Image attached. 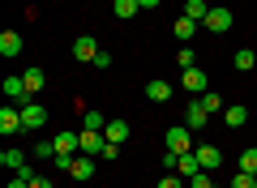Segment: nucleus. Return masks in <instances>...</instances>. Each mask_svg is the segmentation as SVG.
<instances>
[{"mask_svg": "<svg viewBox=\"0 0 257 188\" xmlns=\"http://www.w3.org/2000/svg\"><path fill=\"white\" fill-rule=\"evenodd\" d=\"M52 141H56V158H60V154H73V150H82V133H56Z\"/></svg>", "mask_w": 257, "mask_h": 188, "instance_id": "ddd939ff", "label": "nucleus"}, {"mask_svg": "<svg viewBox=\"0 0 257 188\" xmlns=\"http://www.w3.org/2000/svg\"><path fill=\"white\" fill-rule=\"evenodd\" d=\"M30 188H52V179H47V175H35V179H30Z\"/></svg>", "mask_w": 257, "mask_h": 188, "instance_id": "72a5a7b5", "label": "nucleus"}, {"mask_svg": "<svg viewBox=\"0 0 257 188\" xmlns=\"http://www.w3.org/2000/svg\"><path fill=\"white\" fill-rule=\"evenodd\" d=\"M193 154H197L202 171H219V167H223V150H219V145H197Z\"/></svg>", "mask_w": 257, "mask_h": 188, "instance_id": "423d86ee", "label": "nucleus"}, {"mask_svg": "<svg viewBox=\"0 0 257 188\" xmlns=\"http://www.w3.org/2000/svg\"><path fill=\"white\" fill-rule=\"evenodd\" d=\"M189 188H214V175L210 171H197V175L189 179Z\"/></svg>", "mask_w": 257, "mask_h": 188, "instance_id": "c85d7f7f", "label": "nucleus"}, {"mask_svg": "<svg viewBox=\"0 0 257 188\" xmlns=\"http://www.w3.org/2000/svg\"><path fill=\"white\" fill-rule=\"evenodd\" d=\"M82 124H86V128H99V133H103V128H107V120H103L99 111H90V107H86V111H82Z\"/></svg>", "mask_w": 257, "mask_h": 188, "instance_id": "bb28decb", "label": "nucleus"}, {"mask_svg": "<svg viewBox=\"0 0 257 188\" xmlns=\"http://www.w3.org/2000/svg\"><path fill=\"white\" fill-rule=\"evenodd\" d=\"M0 162H5L9 171H22V167H26V154H22V150H5V154H0Z\"/></svg>", "mask_w": 257, "mask_h": 188, "instance_id": "5701e85b", "label": "nucleus"}, {"mask_svg": "<svg viewBox=\"0 0 257 188\" xmlns=\"http://www.w3.org/2000/svg\"><path fill=\"white\" fill-rule=\"evenodd\" d=\"M176 90H172V81H163V77H155V81H146V99L150 103H167Z\"/></svg>", "mask_w": 257, "mask_h": 188, "instance_id": "9d476101", "label": "nucleus"}, {"mask_svg": "<svg viewBox=\"0 0 257 188\" xmlns=\"http://www.w3.org/2000/svg\"><path fill=\"white\" fill-rule=\"evenodd\" d=\"M5 94H9V103H18V107H26V103H35V94L26 90V77H22V73H13V77H5Z\"/></svg>", "mask_w": 257, "mask_h": 188, "instance_id": "7ed1b4c3", "label": "nucleus"}, {"mask_svg": "<svg viewBox=\"0 0 257 188\" xmlns=\"http://www.w3.org/2000/svg\"><path fill=\"white\" fill-rule=\"evenodd\" d=\"M0 133H5V137L26 133V124H22V107H18V103H5V107H0Z\"/></svg>", "mask_w": 257, "mask_h": 188, "instance_id": "f03ea898", "label": "nucleus"}, {"mask_svg": "<svg viewBox=\"0 0 257 188\" xmlns=\"http://www.w3.org/2000/svg\"><path fill=\"white\" fill-rule=\"evenodd\" d=\"M214 188H219V184H214ZM227 188H231V184H227Z\"/></svg>", "mask_w": 257, "mask_h": 188, "instance_id": "e433bc0d", "label": "nucleus"}, {"mask_svg": "<svg viewBox=\"0 0 257 188\" xmlns=\"http://www.w3.org/2000/svg\"><path fill=\"white\" fill-rule=\"evenodd\" d=\"M94 69H111V52H99V56H94Z\"/></svg>", "mask_w": 257, "mask_h": 188, "instance_id": "473e14b6", "label": "nucleus"}, {"mask_svg": "<svg viewBox=\"0 0 257 188\" xmlns=\"http://www.w3.org/2000/svg\"><path fill=\"white\" fill-rule=\"evenodd\" d=\"M35 158L39 162H56V141H39L35 145Z\"/></svg>", "mask_w": 257, "mask_h": 188, "instance_id": "a878e982", "label": "nucleus"}, {"mask_svg": "<svg viewBox=\"0 0 257 188\" xmlns=\"http://www.w3.org/2000/svg\"><path fill=\"white\" fill-rule=\"evenodd\" d=\"M0 56H5V60L22 56V35L18 30H5V35H0Z\"/></svg>", "mask_w": 257, "mask_h": 188, "instance_id": "4468645a", "label": "nucleus"}, {"mask_svg": "<svg viewBox=\"0 0 257 188\" xmlns=\"http://www.w3.org/2000/svg\"><path fill=\"white\" fill-rule=\"evenodd\" d=\"M103 145H107V137L99 133V128H82V154H90V158H99Z\"/></svg>", "mask_w": 257, "mask_h": 188, "instance_id": "0eeeda50", "label": "nucleus"}, {"mask_svg": "<svg viewBox=\"0 0 257 188\" xmlns=\"http://www.w3.org/2000/svg\"><path fill=\"white\" fill-rule=\"evenodd\" d=\"M94 167H99V158L82 154V158H73V171H69V175H73L77 184H90V179H94Z\"/></svg>", "mask_w": 257, "mask_h": 188, "instance_id": "39448f33", "label": "nucleus"}, {"mask_svg": "<svg viewBox=\"0 0 257 188\" xmlns=\"http://www.w3.org/2000/svg\"><path fill=\"white\" fill-rule=\"evenodd\" d=\"M206 30H210V35H227L231 30V9H223V5H214L210 13H206V22H202Z\"/></svg>", "mask_w": 257, "mask_h": 188, "instance_id": "20e7f679", "label": "nucleus"}, {"mask_svg": "<svg viewBox=\"0 0 257 188\" xmlns=\"http://www.w3.org/2000/svg\"><path fill=\"white\" fill-rule=\"evenodd\" d=\"M116 158H120V141H107L103 154H99V162H116Z\"/></svg>", "mask_w": 257, "mask_h": 188, "instance_id": "7c9ffc66", "label": "nucleus"}, {"mask_svg": "<svg viewBox=\"0 0 257 188\" xmlns=\"http://www.w3.org/2000/svg\"><path fill=\"white\" fill-rule=\"evenodd\" d=\"M223 120H227V128H244L248 124V107L244 103H231V107L223 111Z\"/></svg>", "mask_w": 257, "mask_h": 188, "instance_id": "f3484780", "label": "nucleus"}, {"mask_svg": "<svg viewBox=\"0 0 257 188\" xmlns=\"http://www.w3.org/2000/svg\"><path fill=\"white\" fill-rule=\"evenodd\" d=\"M184 184H189V179H184V175H176V171H167V175L159 179V188H184Z\"/></svg>", "mask_w": 257, "mask_h": 188, "instance_id": "c756f323", "label": "nucleus"}, {"mask_svg": "<svg viewBox=\"0 0 257 188\" xmlns=\"http://www.w3.org/2000/svg\"><path fill=\"white\" fill-rule=\"evenodd\" d=\"M240 171L257 175V145H253V150H244V154H240Z\"/></svg>", "mask_w": 257, "mask_h": 188, "instance_id": "cd10ccee", "label": "nucleus"}, {"mask_svg": "<svg viewBox=\"0 0 257 188\" xmlns=\"http://www.w3.org/2000/svg\"><path fill=\"white\" fill-rule=\"evenodd\" d=\"M206 120H210V116H206V107L193 99V103H189V111H184V128H206Z\"/></svg>", "mask_w": 257, "mask_h": 188, "instance_id": "dca6fc26", "label": "nucleus"}, {"mask_svg": "<svg viewBox=\"0 0 257 188\" xmlns=\"http://www.w3.org/2000/svg\"><path fill=\"white\" fill-rule=\"evenodd\" d=\"M176 158H180V154H176V150H167L163 158H159V167H163V171H176Z\"/></svg>", "mask_w": 257, "mask_h": 188, "instance_id": "2f4dec72", "label": "nucleus"}, {"mask_svg": "<svg viewBox=\"0 0 257 188\" xmlns=\"http://www.w3.org/2000/svg\"><path fill=\"white\" fill-rule=\"evenodd\" d=\"M206 13H210L206 0H189V5H184V18H193V22H206Z\"/></svg>", "mask_w": 257, "mask_h": 188, "instance_id": "412c9836", "label": "nucleus"}, {"mask_svg": "<svg viewBox=\"0 0 257 188\" xmlns=\"http://www.w3.org/2000/svg\"><path fill=\"white\" fill-rule=\"evenodd\" d=\"M231 64H236L240 73H253L257 69V52H253V47H240V52L231 56Z\"/></svg>", "mask_w": 257, "mask_h": 188, "instance_id": "6ab92c4d", "label": "nucleus"}, {"mask_svg": "<svg viewBox=\"0 0 257 188\" xmlns=\"http://www.w3.org/2000/svg\"><path fill=\"white\" fill-rule=\"evenodd\" d=\"M197 26H202V22H193V18H184V13H180V18L172 22V35H176V43H189V39L197 35Z\"/></svg>", "mask_w": 257, "mask_h": 188, "instance_id": "9b49d317", "label": "nucleus"}, {"mask_svg": "<svg viewBox=\"0 0 257 188\" xmlns=\"http://www.w3.org/2000/svg\"><path fill=\"white\" fill-rule=\"evenodd\" d=\"M138 5L142 9H159V0H138Z\"/></svg>", "mask_w": 257, "mask_h": 188, "instance_id": "c9c22d12", "label": "nucleus"}, {"mask_svg": "<svg viewBox=\"0 0 257 188\" xmlns=\"http://www.w3.org/2000/svg\"><path fill=\"white\" fill-rule=\"evenodd\" d=\"M22 77H26V90H30V94H43V69H26Z\"/></svg>", "mask_w": 257, "mask_h": 188, "instance_id": "4be33fe9", "label": "nucleus"}, {"mask_svg": "<svg viewBox=\"0 0 257 188\" xmlns=\"http://www.w3.org/2000/svg\"><path fill=\"white\" fill-rule=\"evenodd\" d=\"M197 171H202V162H197V154H180V158H176V175H184V179H193L197 175Z\"/></svg>", "mask_w": 257, "mask_h": 188, "instance_id": "2eb2a0df", "label": "nucleus"}, {"mask_svg": "<svg viewBox=\"0 0 257 188\" xmlns=\"http://www.w3.org/2000/svg\"><path fill=\"white\" fill-rule=\"evenodd\" d=\"M176 64H180V73H184V69H193V64H197V52H193L189 43H180V56H176Z\"/></svg>", "mask_w": 257, "mask_h": 188, "instance_id": "393cba45", "label": "nucleus"}, {"mask_svg": "<svg viewBox=\"0 0 257 188\" xmlns=\"http://www.w3.org/2000/svg\"><path fill=\"white\" fill-rule=\"evenodd\" d=\"M197 103L206 107V116H219V111H227V103H223V94H214V90H206V94H197Z\"/></svg>", "mask_w": 257, "mask_h": 188, "instance_id": "a211bd4d", "label": "nucleus"}, {"mask_svg": "<svg viewBox=\"0 0 257 188\" xmlns=\"http://www.w3.org/2000/svg\"><path fill=\"white\" fill-rule=\"evenodd\" d=\"M9 188H30V179H22V175H13V179H9Z\"/></svg>", "mask_w": 257, "mask_h": 188, "instance_id": "f704fd0d", "label": "nucleus"}, {"mask_svg": "<svg viewBox=\"0 0 257 188\" xmlns=\"http://www.w3.org/2000/svg\"><path fill=\"white\" fill-rule=\"evenodd\" d=\"M111 9H116V18H133L142 5H138V0H111Z\"/></svg>", "mask_w": 257, "mask_h": 188, "instance_id": "b1692460", "label": "nucleus"}, {"mask_svg": "<svg viewBox=\"0 0 257 188\" xmlns=\"http://www.w3.org/2000/svg\"><path fill=\"white\" fill-rule=\"evenodd\" d=\"M180 90H184V94H206V90H210L206 69H197V64H193V69H184V73H180Z\"/></svg>", "mask_w": 257, "mask_h": 188, "instance_id": "f257e3e1", "label": "nucleus"}, {"mask_svg": "<svg viewBox=\"0 0 257 188\" xmlns=\"http://www.w3.org/2000/svg\"><path fill=\"white\" fill-rule=\"evenodd\" d=\"M167 150H176V154H189L193 150V137H189V128H167Z\"/></svg>", "mask_w": 257, "mask_h": 188, "instance_id": "6e6552de", "label": "nucleus"}, {"mask_svg": "<svg viewBox=\"0 0 257 188\" xmlns=\"http://www.w3.org/2000/svg\"><path fill=\"white\" fill-rule=\"evenodd\" d=\"M73 56H77V60H86V64H94V56H99V43H94L90 35H77V43H73Z\"/></svg>", "mask_w": 257, "mask_h": 188, "instance_id": "f8f14e48", "label": "nucleus"}, {"mask_svg": "<svg viewBox=\"0 0 257 188\" xmlns=\"http://www.w3.org/2000/svg\"><path fill=\"white\" fill-rule=\"evenodd\" d=\"M22 124L26 128H43L47 124V107L43 103H26V107H22Z\"/></svg>", "mask_w": 257, "mask_h": 188, "instance_id": "1a4fd4ad", "label": "nucleus"}, {"mask_svg": "<svg viewBox=\"0 0 257 188\" xmlns=\"http://www.w3.org/2000/svg\"><path fill=\"white\" fill-rule=\"evenodd\" d=\"M128 133H133V128H128V120H107V128H103V137H107V141H124Z\"/></svg>", "mask_w": 257, "mask_h": 188, "instance_id": "aec40b11", "label": "nucleus"}]
</instances>
